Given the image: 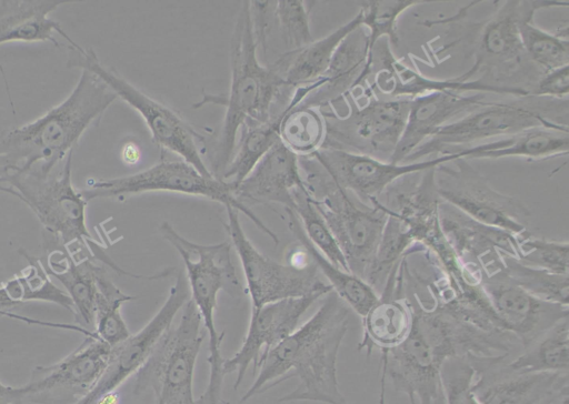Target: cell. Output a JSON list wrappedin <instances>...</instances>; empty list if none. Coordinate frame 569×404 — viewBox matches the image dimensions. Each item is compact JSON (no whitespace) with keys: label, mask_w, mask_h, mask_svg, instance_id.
<instances>
[{"label":"cell","mask_w":569,"mask_h":404,"mask_svg":"<svg viewBox=\"0 0 569 404\" xmlns=\"http://www.w3.org/2000/svg\"><path fill=\"white\" fill-rule=\"evenodd\" d=\"M348 325L349 306L333 291L329 292L306 323L262 357L256 368L258 375L241 401L297 377V387L279 402L348 404L337 377L338 352Z\"/></svg>","instance_id":"cell-1"},{"label":"cell","mask_w":569,"mask_h":404,"mask_svg":"<svg viewBox=\"0 0 569 404\" xmlns=\"http://www.w3.org/2000/svg\"><path fill=\"white\" fill-rule=\"evenodd\" d=\"M118 99L96 74L81 70L69 95L36 120L0 132V173L29 170L36 164L52 168L78 145Z\"/></svg>","instance_id":"cell-2"},{"label":"cell","mask_w":569,"mask_h":404,"mask_svg":"<svg viewBox=\"0 0 569 404\" xmlns=\"http://www.w3.org/2000/svg\"><path fill=\"white\" fill-rule=\"evenodd\" d=\"M230 70L228 95L204 94L197 104L218 103L226 109L212 171L218 179L232 156L241 125L250 120H269L274 115L272 111L279 98L283 100L284 93L293 91L271 65L259 61L250 1L242 2L236 19L230 42Z\"/></svg>","instance_id":"cell-3"},{"label":"cell","mask_w":569,"mask_h":404,"mask_svg":"<svg viewBox=\"0 0 569 404\" xmlns=\"http://www.w3.org/2000/svg\"><path fill=\"white\" fill-rule=\"evenodd\" d=\"M568 99L527 95L513 101L487 102L443 125L417 147L401 163L421 161L477 144L491 138L511 135L531 128L569 130Z\"/></svg>","instance_id":"cell-4"},{"label":"cell","mask_w":569,"mask_h":404,"mask_svg":"<svg viewBox=\"0 0 569 404\" xmlns=\"http://www.w3.org/2000/svg\"><path fill=\"white\" fill-rule=\"evenodd\" d=\"M162 238L179 253L184 264L191 300L194 303L203 327L209 336L210 375L204 393L197 404H219L224 377L221 343L224 332L218 333L214 312L220 290L237 296L241 292L240 282L231 259V244L228 241L216 244H199L181 234L167 221L159 226Z\"/></svg>","instance_id":"cell-5"},{"label":"cell","mask_w":569,"mask_h":404,"mask_svg":"<svg viewBox=\"0 0 569 404\" xmlns=\"http://www.w3.org/2000/svg\"><path fill=\"white\" fill-rule=\"evenodd\" d=\"M305 188L331 230L348 271L365 280L388 214L379 200L362 202L341 188L315 158L300 160Z\"/></svg>","instance_id":"cell-6"},{"label":"cell","mask_w":569,"mask_h":404,"mask_svg":"<svg viewBox=\"0 0 569 404\" xmlns=\"http://www.w3.org/2000/svg\"><path fill=\"white\" fill-rule=\"evenodd\" d=\"M528 1H505L483 21L470 22L467 37L471 42L475 62L460 81L476 80L486 84L517 90L532 95L543 72L531 62L521 43L519 21Z\"/></svg>","instance_id":"cell-7"},{"label":"cell","mask_w":569,"mask_h":404,"mask_svg":"<svg viewBox=\"0 0 569 404\" xmlns=\"http://www.w3.org/2000/svg\"><path fill=\"white\" fill-rule=\"evenodd\" d=\"M17 191L41 225L67 249L76 243L94 254V241L87 226L88 202L72 184V152L53 168L36 164L29 170L0 175Z\"/></svg>","instance_id":"cell-8"},{"label":"cell","mask_w":569,"mask_h":404,"mask_svg":"<svg viewBox=\"0 0 569 404\" xmlns=\"http://www.w3.org/2000/svg\"><path fill=\"white\" fill-rule=\"evenodd\" d=\"M362 93L367 97L365 105H360L352 91H349L342 95L345 112L320 109L326 125L321 148L390 162L402 134L411 99H381L370 84L366 90L362 88Z\"/></svg>","instance_id":"cell-9"},{"label":"cell","mask_w":569,"mask_h":404,"mask_svg":"<svg viewBox=\"0 0 569 404\" xmlns=\"http://www.w3.org/2000/svg\"><path fill=\"white\" fill-rule=\"evenodd\" d=\"M207 336L201 316L189 299L179 322L171 324L134 374L133 393L151 391L154 404H197L193 375L201 344Z\"/></svg>","instance_id":"cell-10"},{"label":"cell","mask_w":569,"mask_h":404,"mask_svg":"<svg viewBox=\"0 0 569 404\" xmlns=\"http://www.w3.org/2000/svg\"><path fill=\"white\" fill-rule=\"evenodd\" d=\"M68 68L87 70L99 77L118 97L133 108L146 122L152 141L196 168L214 176L203 161L204 137L176 111L142 92L113 70L106 68L92 48L68 46Z\"/></svg>","instance_id":"cell-11"},{"label":"cell","mask_w":569,"mask_h":404,"mask_svg":"<svg viewBox=\"0 0 569 404\" xmlns=\"http://www.w3.org/2000/svg\"><path fill=\"white\" fill-rule=\"evenodd\" d=\"M166 191L210 199L243 213L253 224L279 243L277 234L233 194L232 186L216 176H206L183 160H162L133 174L88 181L80 190L87 202L94 199L124 198L143 192Z\"/></svg>","instance_id":"cell-12"},{"label":"cell","mask_w":569,"mask_h":404,"mask_svg":"<svg viewBox=\"0 0 569 404\" xmlns=\"http://www.w3.org/2000/svg\"><path fill=\"white\" fill-rule=\"evenodd\" d=\"M223 223L242 266L246 285L251 299V310L276 301L307 295L325 296L332 291L321 277L316 263L305 265L280 263L261 253L247 238L239 212L226 208Z\"/></svg>","instance_id":"cell-13"},{"label":"cell","mask_w":569,"mask_h":404,"mask_svg":"<svg viewBox=\"0 0 569 404\" xmlns=\"http://www.w3.org/2000/svg\"><path fill=\"white\" fill-rule=\"evenodd\" d=\"M451 162V161H450ZM435 168L437 192L443 202L483 224L522 235L531 213L518 199L491 186L468 160L456 159Z\"/></svg>","instance_id":"cell-14"},{"label":"cell","mask_w":569,"mask_h":404,"mask_svg":"<svg viewBox=\"0 0 569 404\" xmlns=\"http://www.w3.org/2000/svg\"><path fill=\"white\" fill-rule=\"evenodd\" d=\"M112 346L96 335L51 365H38L22 386L16 387L19 404H77L104 372Z\"/></svg>","instance_id":"cell-15"},{"label":"cell","mask_w":569,"mask_h":404,"mask_svg":"<svg viewBox=\"0 0 569 404\" xmlns=\"http://www.w3.org/2000/svg\"><path fill=\"white\" fill-rule=\"evenodd\" d=\"M442 232L460 261L466 283L477 285L482 275L503 270V255L518 256V235L473 220L441 200Z\"/></svg>","instance_id":"cell-16"},{"label":"cell","mask_w":569,"mask_h":404,"mask_svg":"<svg viewBox=\"0 0 569 404\" xmlns=\"http://www.w3.org/2000/svg\"><path fill=\"white\" fill-rule=\"evenodd\" d=\"M189 300L187 277L180 272L168 296L153 317L136 334L112 346L109 363L94 387L77 404H96L104 394L114 392L144 364L177 313Z\"/></svg>","instance_id":"cell-17"},{"label":"cell","mask_w":569,"mask_h":404,"mask_svg":"<svg viewBox=\"0 0 569 404\" xmlns=\"http://www.w3.org/2000/svg\"><path fill=\"white\" fill-rule=\"evenodd\" d=\"M345 190L370 204L400 178L458 159L453 152L411 163H391L336 149L320 148L311 154Z\"/></svg>","instance_id":"cell-18"},{"label":"cell","mask_w":569,"mask_h":404,"mask_svg":"<svg viewBox=\"0 0 569 404\" xmlns=\"http://www.w3.org/2000/svg\"><path fill=\"white\" fill-rule=\"evenodd\" d=\"M502 326L527 347L558 321L569 307L545 302L516 284L503 270L483 274L479 284Z\"/></svg>","instance_id":"cell-19"},{"label":"cell","mask_w":569,"mask_h":404,"mask_svg":"<svg viewBox=\"0 0 569 404\" xmlns=\"http://www.w3.org/2000/svg\"><path fill=\"white\" fill-rule=\"evenodd\" d=\"M382 376L379 404H385L388 376L410 404H437L442 395L440 370L446 358L412 326L408 337L381 355Z\"/></svg>","instance_id":"cell-20"},{"label":"cell","mask_w":569,"mask_h":404,"mask_svg":"<svg viewBox=\"0 0 569 404\" xmlns=\"http://www.w3.org/2000/svg\"><path fill=\"white\" fill-rule=\"evenodd\" d=\"M321 296L307 295L268 303L258 310H251L249 327L240 349L229 358H224L223 374L237 373L233 388L241 385L251 364L256 370L262 357L292 332L301 316Z\"/></svg>","instance_id":"cell-21"},{"label":"cell","mask_w":569,"mask_h":404,"mask_svg":"<svg viewBox=\"0 0 569 404\" xmlns=\"http://www.w3.org/2000/svg\"><path fill=\"white\" fill-rule=\"evenodd\" d=\"M483 93L431 92L411 99L402 134L391 163H401L443 125L485 105Z\"/></svg>","instance_id":"cell-22"},{"label":"cell","mask_w":569,"mask_h":404,"mask_svg":"<svg viewBox=\"0 0 569 404\" xmlns=\"http://www.w3.org/2000/svg\"><path fill=\"white\" fill-rule=\"evenodd\" d=\"M300 186L303 181L298 155L279 140L233 189V194L247 206L278 203L292 210V192Z\"/></svg>","instance_id":"cell-23"},{"label":"cell","mask_w":569,"mask_h":404,"mask_svg":"<svg viewBox=\"0 0 569 404\" xmlns=\"http://www.w3.org/2000/svg\"><path fill=\"white\" fill-rule=\"evenodd\" d=\"M402 264H398L388 275L376 303L362 319V340L359 350L369 355L372 347L381 355L400 345L410 334L413 313L408 297L398 295L402 291Z\"/></svg>","instance_id":"cell-24"},{"label":"cell","mask_w":569,"mask_h":404,"mask_svg":"<svg viewBox=\"0 0 569 404\" xmlns=\"http://www.w3.org/2000/svg\"><path fill=\"white\" fill-rule=\"evenodd\" d=\"M506 357L473 362V391L482 404H536L562 373L513 374L506 370Z\"/></svg>","instance_id":"cell-25"},{"label":"cell","mask_w":569,"mask_h":404,"mask_svg":"<svg viewBox=\"0 0 569 404\" xmlns=\"http://www.w3.org/2000/svg\"><path fill=\"white\" fill-rule=\"evenodd\" d=\"M70 0H2L0 1V46L10 42H42L49 41L56 48L61 44L54 38L60 34L72 47H78L63 30L61 24L50 18L61 4ZM2 72L7 93L10 98L8 82Z\"/></svg>","instance_id":"cell-26"},{"label":"cell","mask_w":569,"mask_h":404,"mask_svg":"<svg viewBox=\"0 0 569 404\" xmlns=\"http://www.w3.org/2000/svg\"><path fill=\"white\" fill-rule=\"evenodd\" d=\"M368 54V30L359 26L348 33L337 47L328 69L322 75L325 82L300 103L321 109L356 89Z\"/></svg>","instance_id":"cell-27"},{"label":"cell","mask_w":569,"mask_h":404,"mask_svg":"<svg viewBox=\"0 0 569 404\" xmlns=\"http://www.w3.org/2000/svg\"><path fill=\"white\" fill-rule=\"evenodd\" d=\"M49 245L47 272L63 285L72 300L76 321L94 325L97 281L103 267L89 256L77 261L69 249L53 239H50Z\"/></svg>","instance_id":"cell-28"},{"label":"cell","mask_w":569,"mask_h":404,"mask_svg":"<svg viewBox=\"0 0 569 404\" xmlns=\"http://www.w3.org/2000/svg\"><path fill=\"white\" fill-rule=\"evenodd\" d=\"M569 130L531 128L498 140L463 148L453 153L458 159H502L530 158L545 159L568 154Z\"/></svg>","instance_id":"cell-29"},{"label":"cell","mask_w":569,"mask_h":404,"mask_svg":"<svg viewBox=\"0 0 569 404\" xmlns=\"http://www.w3.org/2000/svg\"><path fill=\"white\" fill-rule=\"evenodd\" d=\"M359 26H361L360 11L323 38L313 40L301 49L286 51L271 67L292 89L311 83L323 75L339 43Z\"/></svg>","instance_id":"cell-30"},{"label":"cell","mask_w":569,"mask_h":404,"mask_svg":"<svg viewBox=\"0 0 569 404\" xmlns=\"http://www.w3.org/2000/svg\"><path fill=\"white\" fill-rule=\"evenodd\" d=\"M322 83L320 78L295 88L281 121L279 139L298 156L311 155L323 143L326 125L320 109L300 103Z\"/></svg>","instance_id":"cell-31"},{"label":"cell","mask_w":569,"mask_h":404,"mask_svg":"<svg viewBox=\"0 0 569 404\" xmlns=\"http://www.w3.org/2000/svg\"><path fill=\"white\" fill-rule=\"evenodd\" d=\"M19 253L28 261V265L0 285V311L30 301H43L62 306L74 315L72 300L50 280L41 260L22 249Z\"/></svg>","instance_id":"cell-32"},{"label":"cell","mask_w":569,"mask_h":404,"mask_svg":"<svg viewBox=\"0 0 569 404\" xmlns=\"http://www.w3.org/2000/svg\"><path fill=\"white\" fill-rule=\"evenodd\" d=\"M287 107L267 121L250 120L241 125L232 156L220 176L232 190L280 140L279 130Z\"/></svg>","instance_id":"cell-33"},{"label":"cell","mask_w":569,"mask_h":404,"mask_svg":"<svg viewBox=\"0 0 569 404\" xmlns=\"http://www.w3.org/2000/svg\"><path fill=\"white\" fill-rule=\"evenodd\" d=\"M569 316L558 321L505 367L513 374L568 373Z\"/></svg>","instance_id":"cell-34"},{"label":"cell","mask_w":569,"mask_h":404,"mask_svg":"<svg viewBox=\"0 0 569 404\" xmlns=\"http://www.w3.org/2000/svg\"><path fill=\"white\" fill-rule=\"evenodd\" d=\"M288 215V228L309 252L321 274L326 276L332 291L361 317L378 300L377 292L362 279L330 263L308 240L298 216L291 210Z\"/></svg>","instance_id":"cell-35"},{"label":"cell","mask_w":569,"mask_h":404,"mask_svg":"<svg viewBox=\"0 0 569 404\" xmlns=\"http://www.w3.org/2000/svg\"><path fill=\"white\" fill-rule=\"evenodd\" d=\"M568 1H528L518 28L528 58L543 73L569 64L568 38L550 33L533 23L535 12L543 8L568 7Z\"/></svg>","instance_id":"cell-36"},{"label":"cell","mask_w":569,"mask_h":404,"mask_svg":"<svg viewBox=\"0 0 569 404\" xmlns=\"http://www.w3.org/2000/svg\"><path fill=\"white\" fill-rule=\"evenodd\" d=\"M429 3L420 0H373L362 2L361 26L368 30L369 54L365 69L358 80L357 87L365 84L371 74L373 62V48L381 37H386L390 46L397 47L399 34L397 21L399 17L408 9Z\"/></svg>","instance_id":"cell-37"},{"label":"cell","mask_w":569,"mask_h":404,"mask_svg":"<svg viewBox=\"0 0 569 404\" xmlns=\"http://www.w3.org/2000/svg\"><path fill=\"white\" fill-rule=\"evenodd\" d=\"M98 293L96 299L94 334L96 336L114 346L127 340L131 333L121 315L123 303L136 297L123 293L108 276L104 269L97 281Z\"/></svg>","instance_id":"cell-38"},{"label":"cell","mask_w":569,"mask_h":404,"mask_svg":"<svg viewBox=\"0 0 569 404\" xmlns=\"http://www.w3.org/2000/svg\"><path fill=\"white\" fill-rule=\"evenodd\" d=\"M385 210L388 218L373 261L365 276V281L377 294L382 290L390 272L415 244L403 222L386 208Z\"/></svg>","instance_id":"cell-39"},{"label":"cell","mask_w":569,"mask_h":404,"mask_svg":"<svg viewBox=\"0 0 569 404\" xmlns=\"http://www.w3.org/2000/svg\"><path fill=\"white\" fill-rule=\"evenodd\" d=\"M292 210L313 246L335 266L348 271L346 259L305 185L292 192ZM349 272V271H348Z\"/></svg>","instance_id":"cell-40"},{"label":"cell","mask_w":569,"mask_h":404,"mask_svg":"<svg viewBox=\"0 0 569 404\" xmlns=\"http://www.w3.org/2000/svg\"><path fill=\"white\" fill-rule=\"evenodd\" d=\"M506 274L521 289L545 302L568 306L569 275L531 267L503 255Z\"/></svg>","instance_id":"cell-41"},{"label":"cell","mask_w":569,"mask_h":404,"mask_svg":"<svg viewBox=\"0 0 569 404\" xmlns=\"http://www.w3.org/2000/svg\"><path fill=\"white\" fill-rule=\"evenodd\" d=\"M520 263L555 274L569 275V244L533 236L530 232L518 235Z\"/></svg>","instance_id":"cell-42"},{"label":"cell","mask_w":569,"mask_h":404,"mask_svg":"<svg viewBox=\"0 0 569 404\" xmlns=\"http://www.w3.org/2000/svg\"><path fill=\"white\" fill-rule=\"evenodd\" d=\"M301 0L274 1L273 17L288 50L301 49L313 41L310 29V6Z\"/></svg>","instance_id":"cell-43"},{"label":"cell","mask_w":569,"mask_h":404,"mask_svg":"<svg viewBox=\"0 0 569 404\" xmlns=\"http://www.w3.org/2000/svg\"><path fill=\"white\" fill-rule=\"evenodd\" d=\"M476 370L462 357L447 358L440 370V383L446 404H482L473 391Z\"/></svg>","instance_id":"cell-44"},{"label":"cell","mask_w":569,"mask_h":404,"mask_svg":"<svg viewBox=\"0 0 569 404\" xmlns=\"http://www.w3.org/2000/svg\"><path fill=\"white\" fill-rule=\"evenodd\" d=\"M569 64L548 71L538 80L532 95L553 99H568Z\"/></svg>","instance_id":"cell-45"},{"label":"cell","mask_w":569,"mask_h":404,"mask_svg":"<svg viewBox=\"0 0 569 404\" xmlns=\"http://www.w3.org/2000/svg\"><path fill=\"white\" fill-rule=\"evenodd\" d=\"M536 404H569L568 373L560 374L553 386Z\"/></svg>","instance_id":"cell-46"},{"label":"cell","mask_w":569,"mask_h":404,"mask_svg":"<svg viewBox=\"0 0 569 404\" xmlns=\"http://www.w3.org/2000/svg\"><path fill=\"white\" fill-rule=\"evenodd\" d=\"M0 404H19L16 387L4 385L0 381Z\"/></svg>","instance_id":"cell-47"},{"label":"cell","mask_w":569,"mask_h":404,"mask_svg":"<svg viewBox=\"0 0 569 404\" xmlns=\"http://www.w3.org/2000/svg\"><path fill=\"white\" fill-rule=\"evenodd\" d=\"M120 397L117 391L102 395L96 404H119Z\"/></svg>","instance_id":"cell-48"},{"label":"cell","mask_w":569,"mask_h":404,"mask_svg":"<svg viewBox=\"0 0 569 404\" xmlns=\"http://www.w3.org/2000/svg\"><path fill=\"white\" fill-rule=\"evenodd\" d=\"M0 192H3V193H7V194H10V195H13L16 198H18L19 200H21L19 193L17 191H14L12 188L10 186H6V185H1L0 184Z\"/></svg>","instance_id":"cell-49"},{"label":"cell","mask_w":569,"mask_h":404,"mask_svg":"<svg viewBox=\"0 0 569 404\" xmlns=\"http://www.w3.org/2000/svg\"><path fill=\"white\" fill-rule=\"evenodd\" d=\"M224 404H231V403H229V402H224Z\"/></svg>","instance_id":"cell-50"},{"label":"cell","mask_w":569,"mask_h":404,"mask_svg":"<svg viewBox=\"0 0 569 404\" xmlns=\"http://www.w3.org/2000/svg\"><path fill=\"white\" fill-rule=\"evenodd\" d=\"M1 312V311H0Z\"/></svg>","instance_id":"cell-51"}]
</instances>
